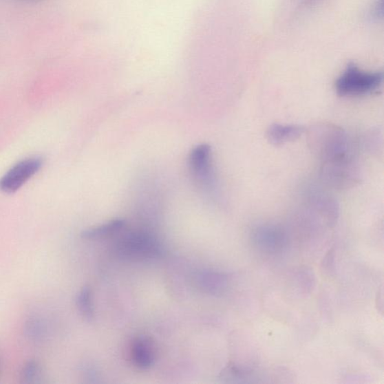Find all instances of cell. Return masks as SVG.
<instances>
[{
	"mask_svg": "<svg viewBox=\"0 0 384 384\" xmlns=\"http://www.w3.org/2000/svg\"><path fill=\"white\" fill-rule=\"evenodd\" d=\"M321 178L326 185L344 190L352 188L361 181V170L350 153L336 160L322 162Z\"/></svg>",
	"mask_w": 384,
	"mask_h": 384,
	"instance_id": "cell-2",
	"label": "cell"
},
{
	"mask_svg": "<svg viewBox=\"0 0 384 384\" xmlns=\"http://www.w3.org/2000/svg\"><path fill=\"white\" fill-rule=\"evenodd\" d=\"M126 221L116 219L98 226L83 231L81 237L86 239H98L111 237L120 232L126 226Z\"/></svg>",
	"mask_w": 384,
	"mask_h": 384,
	"instance_id": "cell-9",
	"label": "cell"
},
{
	"mask_svg": "<svg viewBox=\"0 0 384 384\" xmlns=\"http://www.w3.org/2000/svg\"><path fill=\"white\" fill-rule=\"evenodd\" d=\"M373 16L375 19L382 18L383 16V0H377L374 6L372 12Z\"/></svg>",
	"mask_w": 384,
	"mask_h": 384,
	"instance_id": "cell-14",
	"label": "cell"
},
{
	"mask_svg": "<svg viewBox=\"0 0 384 384\" xmlns=\"http://www.w3.org/2000/svg\"><path fill=\"white\" fill-rule=\"evenodd\" d=\"M333 255L334 253L332 252V250H330L328 254L324 257L322 266H323V270H325V271H330V270H332V267L331 266L333 265Z\"/></svg>",
	"mask_w": 384,
	"mask_h": 384,
	"instance_id": "cell-13",
	"label": "cell"
},
{
	"mask_svg": "<svg viewBox=\"0 0 384 384\" xmlns=\"http://www.w3.org/2000/svg\"><path fill=\"white\" fill-rule=\"evenodd\" d=\"M43 165V160L36 156L15 164L0 179V191L5 194L14 193L34 177Z\"/></svg>",
	"mask_w": 384,
	"mask_h": 384,
	"instance_id": "cell-6",
	"label": "cell"
},
{
	"mask_svg": "<svg viewBox=\"0 0 384 384\" xmlns=\"http://www.w3.org/2000/svg\"><path fill=\"white\" fill-rule=\"evenodd\" d=\"M381 72H367L355 65H349L336 83L337 94L341 96H359L374 93L382 85Z\"/></svg>",
	"mask_w": 384,
	"mask_h": 384,
	"instance_id": "cell-3",
	"label": "cell"
},
{
	"mask_svg": "<svg viewBox=\"0 0 384 384\" xmlns=\"http://www.w3.org/2000/svg\"><path fill=\"white\" fill-rule=\"evenodd\" d=\"M29 336L31 338L39 339L44 336L45 329L41 327V323L39 321H33L29 323L28 327Z\"/></svg>",
	"mask_w": 384,
	"mask_h": 384,
	"instance_id": "cell-12",
	"label": "cell"
},
{
	"mask_svg": "<svg viewBox=\"0 0 384 384\" xmlns=\"http://www.w3.org/2000/svg\"><path fill=\"white\" fill-rule=\"evenodd\" d=\"M304 129L297 125L272 124L266 131V138L270 144L280 146L294 141L303 135Z\"/></svg>",
	"mask_w": 384,
	"mask_h": 384,
	"instance_id": "cell-8",
	"label": "cell"
},
{
	"mask_svg": "<svg viewBox=\"0 0 384 384\" xmlns=\"http://www.w3.org/2000/svg\"><path fill=\"white\" fill-rule=\"evenodd\" d=\"M76 305L83 318L87 320H93L94 312L93 302H92V291L88 286L82 288L79 291Z\"/></svg>",
	"mask_w": 384,
	"mask_h": 384,
	"instance_id": "cell-10",
	"label": "cell"
},
{
	"mask_svg": "<svg viewBox=\"0 0 384 384\" xmlns=\"http://www.w3.org/2000/svg\"><path fill=\"white\" fill-rule=\"evenodd\" d=\"M41 372L39 363L35 361H31L24 365L22 371V378L25 382H35L39 378Z\"/></svg>",
	"mask_w": 384,
	"mask_h": 384,
	"instance_id": "cell-11",
	"label": "cell"
},
{
	"mask_svg": "<svg viewBox=\"0 0 384 384\" xmlns=\"http://www.w3.org/2000/svg\"><path fill=\"white\" fill-rule=\"evenodd\" d=\"M161 250L157 239L151 233L145 231L129 233L116 244V252L120 255L135 260L160 256Z\"/></svg>",
	"mask_w": 384,
	"mask_h": 384,
	"instance_id": "cell-4",
	"label": "cell"
},
{
	"mask_svg": "<svg viewBox=\"0 0 384 384\" xmlns=\"http://www.w3.org/2000/svg\"><path fill=\"white\" fill-rule=\"evenodd\" d=\"M308 142L312 152L322 162L349 154V143L345 131L330 123L313 127L308 134Z\"/></svg>",
	"mask_w": 384,
	"mask_h": 384,
	"instance_id": "cell-1",
	"label": "cell"
},
{
	"mask_svg": "<svg viewBox=\"0 0 384 384\" xmlns=\"http://www.w3.org/2000/svg\"><path fill=\"white\" fill-rule=\"evenodd\" d=\"M130 357L132 363L140 370L151 367L156 358L153 341L145 337H136L130 345Z\"/></svg>",
	"mask_w": 384,
	"mask_h": 384,
	"instance_id": "cell-7",
	"label": "cell"
},
{
	"mask_svg": "<svg viewBox=\"0 0 384 384\" xmlns=\"http://www.w3.org/2000/svg\"><path fill=\"white\" fill-rule=\"evenodd\" d=\"M189 169L196 185L208 192L216 185L212 149L208 145L196 146L189 153Z\"/></svg>",
	"mask_w": 384,
	"mask_h": 384,
	"instance_id": "cell-5",
	"label": "cell"
}]
</instances>
